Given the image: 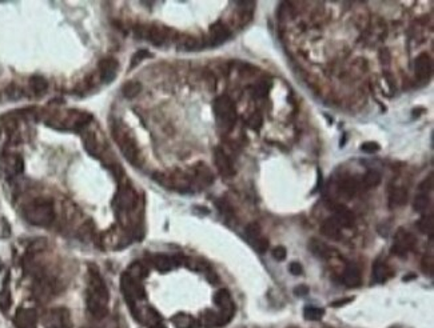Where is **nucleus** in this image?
Here are the masks:
<instances>
[{"label": "nucleus", "mask_w": 434, "mask_h": 328, "mask_svg": "<svg viewBox=\"0 0 434 328\" xmlns=\"http://www.w3.org/2000/svg\"><path fill=\"white\" fill-rule=\"evenodd\" d=\"M1 268H3V263L0 262V271H1Z\"/></svg>", "instance_id": "nucleus-54"}, {"label": "nucleus", "mask_w": 434, "mask_h": 328, "mask_svg": "<svg viewBox=\"0 0 434 328\" xmlns=\"http://www.w3.org/2000/svg\"><path fill=\"white\" fill-rule=\"evenodd\" d=\"M421 269L426 276H433L434 273V260L432 255H425L421 262Z\"/></svg>", "instance_id": "nucleus-38"}, {"label": "nucleus", "mask_w": 434, "mask_h": 328, "mask_svg": "<svg viewBox=\"0 0 434 328\" xmlns=\"http://www.w3.org/2000/svg\"><path fill=\"white\" fill-rule=\"evenodd\" d=\"M379 149H381V146L377 142H365L361 146V151H364L365 153L378 152Z\"/></svg>", "instance_id": "nucleus-45"}, {"label": "nucleus", "mask_w": 434, "mask_h": 328, "mask_svg": "<svg viewBox=\"0 0 434 328\" xmlns=\"http://www.w3.org/2000/svg\"><path fill=\"white\" fill-rule=\"evenodd\" d=\"M136 319L143 322L144 324H147L148 328H163L161 315L151 307H148L143 311H138L136 312Z\"/></svg>", "instance_id": "nucleus-19"}, {"label": "nucleus", "mask_w": 434, "mask_h": 328, "mask_svg": "<svg viewBox=\"0 0 434 328\" xmlns=\"http://www.w3.org/2000/svg\"><path fill=\"white\" fill-rule=\"evenodd\" d=\"M129 273L131 276L136 279V280H140L142 277H144L147 275V269L144 267L143 264L140 263H134L129 269Z\"/></svg>", "instance_id": "nucleus-41"}, {"label": "nucleus", "mask_w": 434, "mask_h": 328, "mask_svg": "<svg viewBox=\"0 0 434 328\" xmlns=\"http://www.w3.org/2000/svg\"><path fill=\"white\" fill-rule=\"evenodd\" d=\"M108 290L98 271H91L88 276V290L86 303L87 310L97 320L104 319L108 314Z\"/></svg>", "instance_id": "nucleus-1"}, {"label": "nucleus", "mask_w": 434, "mask_h": 328, "mask_svg": "<svg viewBox=\"0 0 434 328\" xmlns=\"http://www.w3.org/2000/svg\"><path fill=\"white\" fill-rule=\"evenodd\" d=\"M112 135H114L116 144L119 146L120 152L126 157V160L135 167L142 166L143 157H142L140 149L129 131L126 130L123 125L115 124L112 125Z\"/></svg>", "instance_id": "nucleus-3"}, {"label": "nucleus", "mask_w": 434, "mask_h": 328, "mask_svg": "<svg viewBox=\"0 0 434 328\" xmlns=\"http://www.w3.org/2000/svg\"><path fill=\"white\" fill-rule=\"evenodd\" d=\"M54 292H55V286L46 277L37 279L35 286H33V295H35L37 300L40 301L50 300L51 296L54 295Z\"/></svg>", "instance_id": "nucleus-15"}, {"label": "nucleus", "mask_w": 434, "mask_h": 328, "mask_svg": "<svg viewBox=\"0 0 434 328\" xmlns=\"http://www.w3.org/2000/svg\"><path fill=\"white\" fill-rule=\"evenodd\" d=\"M272 256H274V259L278 260V262H283L287 256L286 248H285L283 245H278V247H275V248L272 250Z\"/></svg>", "instance_id": "nucleus-46"}, {"label": "nucleus", "mask_w": 434, "mask_h": 328, "mask_svg": "<svg viewBox=\"0 0 434 328\" xmlns=\"http://www.w3.org/2000/svg\"><path fill=\"white\" fill-rule=\"evenodd\" d=\"M333 211H334V216L333 217L337 220L339 226L345 227V228L353 227V224H354V213H353L350 208H347L343 204H335L333 207Z\"/></svg>", "instance_id": "nucleus-17"}, {"label": "nucleus", "mask_w": 434, "mask_h": 328, "mask_svg": "<svg viewBox=\"0 0 434 328\" xmlns=\"http://www.w3.org/2000/svg\"><path fill=\"white\" fill-rule=\"evenodd\" d=\"M119 69V64L114 58H106L99 63V71H100V78L104 83H111L116 78Z\"/></svg>", "instance_id": "nucleus-16"}, {"label": "nucleus", "mask_w": 434, "mask_h": 328, "mask_svg": "<svg viewBox=\"0 0 434 328\" xmlns=\"http://www.w3.org/2000/svg\"><path fill=\"white\" fill-rule=\"evenodd\" d=\"M350 301H353V298H346V299H339V300L333 301L332 307H342V305L349 304Z\"/></svg>", "instance_id": "nucleus-52"}, {"label": "nucleus", "mask_w": 434, "mask_h": 328, "mask_svg": "<svg viewBox=\"0 0 434 328\" xmlns=\"http://www.w3.org/2000/svg\"><path fill=\"white\" fill-rule=\"evenodd\" d=\"M120 290H122V294L125 295L126 301L129 303L131 308H134L136 299L144 298L143 287L140 286L139 280L134 279L129 272H125L120 277Z\"/></svg>", "instance_id": "nucleus-6"}, {"label": "nucleus", "mask_w": 434, "mask_h": 328, "mask_svg": "<svg viewBox=\"0 0 434 328\" xmlns=\"http://www.w3.org/2000/svg\"><path fill=\"white\" fill-rule=\"evenodd\" d=\"M309 250L319 259H329L332 256V248L318 239H311L309 241Z\"/></svg>", "instance_id": "nucleus-23"}, {"label": "nucleus", "mask_w": 434, "mask_h": 328, "mask_svg": "<svg viewBox=\"0 0 434 328\" xmlns=\"http://www.w3.org/2000/svg\"><path fill=\"white\" fill-rule=\"evenodd\" d=\"M309 291H310L309 287L305 286V284H300V286H297L293 292H294V295L296 296H306L309 294Z\"/></svg>", "instance_id": "nucleus-51"}, {"label": "nucleus", "mask_w": 434, "mask_h": 328, "mask_svg": "<svg viewBox=\"0 0 434 328\" xmlns=\"http://www.w3.org/2000/svg\"><path fill=\"white\" fill-rule=\"evenodd\" d=\"M214 303L221 308L222 312L229 315L234 314V303L231 300L230 292L227 290H219L214 296Z\"/></svg>", "instance_id": "nucleus-21"}, {"label": "nucleus", "mask_w": 434, "mask_h": 328, "mask_svg": "<svg viewBox=\"0 0 434 328\" xmlns=\"http://www.w3.org/2000/svg\"><path fill=\"white\" fill-rule=\"evenodd\" d=\"M414 71H416V76L421 82H426L429 80L432 76V71H433V63H432V58L429 54L422 52L416 58L414 61Z\"/></svg>", "instance_id": "nucleus-12"}, {"label": "nucleus", "mask_w": 434, "mask_h": 328, "mask_svg": "<svg viewBox=\"0 0 434 328\" xmlns=\"http://www.w3.org/2000/svg\"><path fill=\"white\" fill-rule=\"evenodd\" d=\"M24 217L30 224L48 227L55 220V208L50 199H35L24 208Z\"/></svg>", "instance_id": "nucleus-2"}, {"label": "nucleus", "mask_w": 434, "mask_h": 328, "mask_svg": "<svg viewBox=\"0 0 434 328\" xmlns=\"http://www.w3.org/2000/svg\"><path fill=\"white\" fill-rule=\"evenodd\" d=\"M178 50L180 51H194L197 48H199V42L193 36H189V35H183V36L180 37L179 40H178Z\"/></svg>", "instance_id": "nucleus-28"}, {"label": "nucleus", "mask_w": 434, "mask_h": 328, "mask_svg": "<svg viewBox=\"0 0 434 328\" xmlns=\"http://www.w3.org/2000/svg\"><path fill=\"white\" fill-rule=\"evenodd\" d=\"M341 228L342 227L338 224V222L334 217H328L321 224V234L326 236L330 240H338L342 234Z\"/></svg>", "instance_id": "nucleus-20"}, {"label": "nucleus", "mask_w": 434, "mask_h": 328, "mask_svg": "<svg viewBox=\"0 0 434 328\" xmlns=\"http://www.w3.org/2000/svg\"><path fill=\"white\" fill-rule=\"evenodd\" d=\"M270 87H271V84L268 83V82H265V80L264 82H259V83H257L254 89H253V93H254L255 97L267 96Z\"/></svg>", "instance_id": "nucleus-42"}, {"label": "nucleus", "mask_w": 434, "mask_h": 328, "mask_svg": "<svg viewBox=\"0 0 434 328\" xmlns=\"http://www.w3.org/2000/svg\"><path fill=\"white\" fill-rule=\"evenodd\" d=\"M430 204V199L429 196L426 194H421L418 196H416L414 199V204H413V207L416 209L417 212H425L428 207H429Z\"/></svg>", "instance_id": "nucleus-37"}, {"label": "nucleus", "mask_w": 434, "mask_h": 328, "mask_svg": "<svg viewBox=\"0 0 434 328\" xmlns=\"http://www.w3.org/2000/svg\"><path fill=\"white\" fill-rule=\"evenodd\" d=\"M135 204H136V195H135L134 190L131 188V185L126 181L125 178L119 181V190L116 192L114 203H112L116 217L122 220L134 209Z\"/></svg>", "instance_id": "nucleus-5"}, {"label": "nucleus", "mask_w": 434, "mask_h": 328, "mask_svg": "<svg viewBox=\"0 0 434 328\" xmlns=\"http://www.w3.org/2000/svg\"><path fill=\"white\" fill-rule=\"evenodd\" d=\"M362 183L366 188H374L381 183V175L377 171H367L362 178Z\"/></svg>", "instance_id": "nucleus-33"}, {"label": "nucleus", "mask_w": 434, "mask_h": 328, "mask_svg": "<svg viewBox=\"0 0 434 328\" xmlns=\"http://www.w3.org/2000/svg\"><path fill=\"white\" fill-rule=\"evenodd\" d=\"M390 276V271H389L388 266L381 262H375L373 266V279L375 283H383L388 280Z\"/></svg>", "instance_id": "nucleus-26"}, {"label": "nucleus", "mask_w": 434, "mask_h": 328, "mask_svg": "<svg viewBox=\"0 0 434 328\" xmlns=\"http://www.w3.org/2000/svg\"><path fill=\"white\" fill-rule=\"evenodd\" d=\"M324 315H325V310L319 308V307H314V305H307V307H305V310H303V316H305V319L313 320V322H315V320H321Z\"/></svg>", "instance_id": "nucleus-34"}, {"label": "nucleus", "mask_w": 434, "mask_h": 328, "mask_svg": "<svg viewBox=\"0 0 434 328\" xmlns=\"http://www.w3.org/2000/svg\"><path fill=\"white\" fill-rule=\"evenodd\" d=\"M153 262L155 268H157L158 271H161V272H167V271H170L171 268L174 267V264H175V259H174V258H170V256H167V255H163V254L155 255Z\"/></svg>", "instance_id": "nucleus-25"}, {"label": "nucleus", "mask_w": 434, "mask_h": 328, "mask_svg": "<svg viewBox=\"0 0 434 328\" xmlns=\"http://www.w3.org/2000/svg\"><path fill=\"white\" fill-rule=\"evenodd\" d=\"M139 33V36L147 37V40L154 46H163L172 35V31L168 28L163 27L161 24H153L150 27H139L135 30Z\"/></svg>", "instance_id": "nucleus-8"}, {"label": "nucleus", "mask_w": 434, "mask_h": 328, "mask_svg": "<svg viewBox=\"0 0 434 328\" xmlns=\"http://www.w3.org/2000/svg\"><path fill=\"white\" fill-rule=\"evenodd\" d=\"M172 323L176 328H193L195 326V320L187 314H178L172 318Z\"/></svg>", "instance_id": "nucleus-31"}, {"label": "nucleus", "mask_w": 434, "mask_h": 328, "mask_svg": "<svg viewBox=\"0 0 434 328\" xmlns=\"http://www.w3.org/2000/svg\"><path fill=\"white\" fill-rule=\"evenodd\" d=\"M231 316H233V315L225 314V312L217 314V312H214V311L207 310L204 311L203 314H202V316H200V326L204 328H214V327H219V326H225V324H227L230 322Z\"/></svg>", "instance_id": "nucleus-14"}, {"label": "nucleus", "mask_w": 434, "mask_h": 328, "mask_svg": "<svg viewBox=\"0 0 434 328\" xmlns=\"http://www.w3.org/2000/svg\"><path fill=\"white\" fill-rule=\"evenodd\" d=\"M24 170V162L19 155H12L7 159V171L11 175H18L22 174Z\"/></svg>", "instance_id": "nucleus-27"}, {"label": "nucleus", "mask_w": 434, "mask_h": 328, "mask_svg": "<svg viewBox=\"0 0 434 328\" xmlns=\"http://www.w3.org/2000/svg\"><path fill=\"white\" fill-rule=\"evenodd\" d=\"M83 144L86 151H87L91 156L99 157L102 155V147H100V143L97 139V136L94 135V132L91 131H87L83 134Z\"/></svg>", "instance_id": "nucleus-22"}, {"label": "nucleus", "mask_w": 434, "mask_h": 328, "mask_svg": "<svg viewBox=\"0 0 434 328\" xmlns=\"http://www.w3.org/2000/svg\"><path fill=\"white\" fill-rule=\"evenodd\" d=\"M214 115L218 125L223 131H231L236 121V108L234 102L226 95L218 96L214 100Z\"/></svg>", "instance_id": "nucleus-4"}, {"label": "nucleus", "mask_w": 434, "mask_h": 328, "mask_svg": "<svg viewBox=\"0 0 434 328\" xmlns=\"http://www.w3.org/2000/svg\"><path fill=\"white\" fill-rule=\"evenodd\" d=\"M433 227H434V219H433V215H425V216H422L417 222V228H418V231L421 234H432L433 232Z\"/></svg>", "instance_id": "nucleus-32"}, {"label": "nucleus", "mask_w": 434, "mask_h": 328, "mask_svg": "<svg viewBox=\"0 0 434 328\" xmlns=\"http://www.w3.org/2000/svg\"><path fill=\"white\" fill-rule=\"evenodd\" d=\"M383 76H385V78L388 79L389 86H390V88H392V89H394V80H393V76H392V75L389 74V72H385V74H383Z\"/></svg>", "instance_id": "nucleus-53"}, {"label": "nucleus", "mask_w": 434, "mask_h": 328, "mask_svg": "<svg viewBox=\"0 0 434 328\" xmlns=\"http://www.w3.org/2000/svg\"><path fill=\"white\" fill-rule=\"evenodd\" d=\"M43 326L46 328H71V315L65 307L52 308L44 315Z\"/></svg>", "instance_id": "nucleus-7"}, {"label": "nucleus", "mask_w": 434, "mask_h": 328, "mask_svg": "<svg viewBox=\"0 0 434 328\" xmlns=\"http://www.w3.org/2000/svg\"><path fill=\"white\" fill-rule=\"evenodd\" d=\"M231 37L230 28L227 27L226 24L222 22H217L210 27L207 37V46L210 47H218L227 42Z\"/></svg>", "instance_id": "nucleus-10"}, {"label": "nucleus", "mask_w": 434, "mask_h": 328, "mask_svg": "<svg viewBox=\"0 0 434 328\" xmlns=\"http://www.w3.org/2000/svg\"><path fill=\"white\" fill-rule=\"evenodd\" d=\"M416 236L413 235L411 232L405 231L403 228H400L396 232V236H394V244L392 247V254L397 255L400 258H403V256H406L409 251L413 250V247L416 245Z\"/></svg>", "instance_id": "nucleus-9"}, {"label": "nucleus", "mask_w": 434, "mask_h": 328, "mask_svg": "<svg viewBox=\"0 0 434 328\" xmlns=\"http://www.w3.org/2000/svg\"><path fill=\"white\" fill-rule=\"evenodd\" d=\"M11 304H12V298H11V292H9V288L7 286L0 291V310L3 312H7V311L11 308Z\"/></svg>", "instance_id": "nucleus-36"}, {"label": "nucleus", "mask_w": 434, "mask_h": 328, "mask_svg": "<svg viewBox=\"0 0 434 328\" xmlns=\"http://www.w3.org/2000/svg\"><path fill=\"white\" fill-rule=\"evenodd\" d=\"M407 202V191L405 188H401V187H397V188H393L390 191V195H389V208L393 209V208L401 207L403 204H406Z\"/></svg>", "instance_id": "nucleus-24"}, {"label": "nucleus", "mask_w": 434, "mask_h": 328, "mask_svg": "<svg viewBox=\"0 0 434 328\" xmlns=\"http://www.w3.org/2000/svg\"><path fill=\"white\" fill-rule=\"evenodd\" d=\"M246 236L249 238L250 240L254 241L255 239H258L261 236V226H259L257 222H251L246 226Z\"/></svg>", "instance_id": "nucleus-40"}, {"label": "nucleus", "mask_w": 434, "mask_h": 328, "mask_svg": "<svg viewBox=\"0 0 434 328\" xmlns=\"http://www.w3.org/2000/svg\"><path fill=\"white\" fill-rule=\"evenodd\" d=\"M253 243H254V247H255V250H257V252H259V254H265V252H267L268 240L266 239V238H264V236H259L258 239H255Z\"/></svg>", "instance_id": "nucleus-43"}, {"label": "nucleus", "mask_w": 434, "mask_h": 328, "mask_svg": "<svg viewBox=\"0 0 434 328\" xmlns=\"http://www.w3.org/2000/svg\"><path fill=\"white\" fill-rule=\"evenodd\" d=\"M30 87L33 89V93H36V95H42L47 91V88H48V83H47V80L43 76H33V78L30 79Z\"/></svg>", "instance_id": "nucleus-29"}, {"label": "nucleus", "mask_w": 434, "mask_h": 328, "mask_svg": "<svg viewBox=\"0 0 434 328\" xmlns=\"http://www.w3.org/2000/svg\"><path fill=\"white\" fill-rule=\"evenodd\" d=\"M362 276H361L360 268L356 264H347L345 271L342 273V283L349 288H356L361 286Z\"/></svg>", "instance_id": "nucleus-18"}, {"label": "nucleus", "mask_w": 434, "mask_h": 328, "mask_svg": "<svg viewBox=\"0 0 434 328\" xmlns=\"http://www.w3.org/2000/svg\"><path fill=\"white\" fill-rule=\"evenodd\" d=\"M150 56H151L150 52H147L146 50H139V51H136L134 54V56H133V59H131V68H134L135 65H138L143 59L150 58Z\"/></svg>", "instance_id": "nucleus-44"}, {"label": "nucleus", "mask_w": 434, "mask_h": 328, "mask_svg": "<svg viewBox=\"0 0 434 328\" xmlns=\"http://www.w3.org/2000/svg\"><path fill=\"white\" fill-rule=\"evenodd\" d=\"M418 190L421 192H430V191L433 190V176L430 175L429 178H426L425 180L418 185Z\"/></svg>", "instance_id": "nucleus-48"}, {"label": "nucleus", "mask_w": 434, "mask_h": 328, "mask_svg": "<svg viewBox=\"0 0 434 328\" xmlns=\"http://www.w3.org/2000/svg\"><path fill=\"white\" fill-rule=\"evenodd\" d=\"M214 162H215L218 171L223 178H233L235 175L234 164H233L230 156L225 152L223 148L217 147L214 149Z\"/></svg>", "instance_id": "nucleus-11"}, {"label": "nucleus", "mask_w": 434, "mask_h": 328, "mask_svg": "<svg viewBox=\"0 0 434 328\" xmlns=\"http://www.w3.org/2000/svg\"><path fill=\"white\" fill-rule=\"evenodd\" d=\"M5 92H7V96H8L9 99H15V100L22 96V89H20L16 84H9Z\"/></svg>", "instance_id": "nucleus-47"}, {"label": "nucleus", "mask_w": 434, "mask_h": 328, "mask_svg": "<svg viewBox=\"0 0 434 328\" xmlns=\"http://www.w3.org/2000/svg\"><path fill=\"white\" fill-rule=\"evenodd\" d=\"M37 315L33 308H19L14 318L16 328H36Z\"/></svg>", "instance_id": "nucleus-13"}, {"label": "nucleus", "mask_w": 434, "mask_h": 328, "mask_svg": "<svg viewBox=\"0 0 434 328\" xmlns=\"http://www.w3.org/2000/svg\"><path fill=\"white\" fill-rule=\"evenodd\" d=\"M140 91H142V84L138 82H127L122 87V93L126 99H133V97L138 96Z\"/></svg>", "instance_id": "nucleus-30"}, {"label": "nucleus", "mask_w": 434, "mask_h": 328, "mask_svg": "<svg viewBox=\"0 0 434 328\" xmlns=\"http://www.w3.org/2000/svg\"><path fill=\"white\" fill-rule=\"evenodd\" d=\"M289 271H290L291 275L300 276V275H302V272H303V268H302V266H300V263L293 262V263H290V266H289Z\"/></svg>", "instance_id": "nucleus-49"}, {"label": "nucleus", "mask_w": 434, "mask_h": 328, "mask_svg": "<svg viewBox=\"0 0 434 328\" xmlns=\"http://www.w3.org/2000/svg\"><path fill=\"white\" fill-rule=\"evenodd\" d=\"M379 60L382 64H389L390 61H392V55H390V52H389L388 48H382L381 51H379Z\"/></svg>", "instance_id": "nucleus-50"}, {"label": "nucleus", "mask_w": 434, "mask_h": 328, "mask_svg": "<svg viewBox=\"0 0 434 328\" xmlns=\"http://www.w3.org/2000/svg\"><path fill=\"white\" fill-rule=\"evenodd\" d=\"M339 190H341V194H345L347 196H353L356 194L357 190H358V185L353 179H347V180L342 181L341 185H339Z\"/></svg>", "instance_id": "nucleus-39"}, {"label": "nucleus", "mask_w": 434, "mask_h": 328, "mask_svg": "<svg viewBox=\"0 0 434 328\" xmlns=\"http://www.w3.org/2000/svg\"><path fill=\"white\" fill-rule=\"evenodd\" d=\"M247 125H249V128H251L253 131L261 130L262 125H264V116H262V114L259 111L253 112V114L249 116V119H247Z\"/></svg>", "instance_id": "nucleus-35"}]
</instances>
